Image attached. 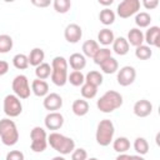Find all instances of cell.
<instances>
[{
  "label": "cell",
  "mask_w": 160,
  "mask_h": 160,
  "mask_svg": "<svg viewBox=\"0 0 160 160\" xmlns=\"http://www.w3.org/2000/svg\"><path fill=\"white\" fill-rule=\"evenodd\" d=\"M122 105V95L115 90H108L96 101V106L101 112L109 114Z\"/></svg>",
  "instance_id": "obj_1"
},
{
  "label": "cell",
  "mask_w": 160,
  "mask_h": 160,
  "mask_svg": "<svg viewBox=\"0 0 160 160\" xmlns=\"http://www.w3.org/2000/svg\"><path fill=\"white\" fill-rule=\"evenodd\" d=\"M48 144L58 152H60L61 155H68L71 154L75 149V141L65 136L62 134H59L56 131L51 132L48 136Z\"/></svg>",
  "instance_id": "obj_2"
},
{
  "label": "cell",
  "mask_w": 160,
  "mask_h": 160,
  "mask_svg": "<svg viewBox=\"0 0 160 160\" xmlns=\"http://www.w3.org/2000/svg\"><path fill=\"white\" fill-rule=\"evenodd\" d=\"M68 60L64 56H55L51 61V81L56 86H64L68 82Z\"/></svg>",
  "instance_id": "obj_3"
},
{
  "label": "cell",
  "mask_w": 160,
  "mask_h": 160,
  "mask_svg": "<svg viewBox=\"0 0 160 160\" xmlns=\"http://www.w3.org/2000/svg\"><path fill=\"white\" fill-rule=\"evenodd\" d=\"M0 138L4 145L12 146L19 140V131L16 124L9 118L0 120Z\"/></svg>",
  "instance_id": "obj_4"
},
{
  "label": "cell",
  "mask_w": 160,
  "mask_h": 160,
  "mask_svg": "<svg viewBox=\"0 0 160 160\" xmlns=\"http://www.w3.org/2000/svg\"><path fill=\"white\" fill-rule=\"evenodd\" d=\"M114 134H115V126L112 121L109 119H104L98 124L96 128V134H95L96 142L100 146H108L112 141Z\"/></svg>",
  "instance_id": "obj_5"
},
{
  "label": "cell",
  "mask_w": 160,
  "mask_h": 160,
  "mask_svg": "<svg viewBox=\"0 0 160 160\" xmlns=\"http://www.w3.org/2000/svg\"><path fill=\"white\" fill-rule=\"evenodd\" d=\"M30 139H31L30 149L34 152H42L46 149V146H48V135H46V131L41 126L32 128V130L30 132Z\"/></svg>",
  "instance_id": "obj_6"
},
{
  "label": "cell",
  "mask_w": 160,
  "mask_h": 160,
  "mask_svg": "<svg viewBox=\"0 0 160 160\" xmlns=\"http://www.w3.org/2000/svg\"><path fill=\"white\" fill-rule=\"evenodd\" d=\"M2 109L6 116L9 118H16L22 112V104L20 101V99L14 95V94H9L4 98V102H2Z\"/></svg>",
  "instance_id": "obj_7"
},
{
  "label": "cell",
  "mask_w": 160,
  "mask_h": 160,
  "mask_svg": "<svg viewBox=\"0 0 160 160\" xmlns=\"http://www.w3.org/2000/svg\"><path fill=\"white\" fill-rule=\"evenodd\" d=\"M11 88H12V91H14V95H16L19 99H28L30 96V85H29V80L25 75L20 74V75H16L12 80V84H11Z\"/></svg>",
  "instance_id": "obj_8"
},
{
  "label": "cell",
  "mask_w": 160,
  "mask_h": 160,
  "mask_svg": "<svg viewBox=\"0 0 160 160\" xmlns=\"http://www.w3.org/2000/svg\"><path fill=\"white\" fill-rule=\"evenodd\" d=\"M140 10V1L139 0H124L118 5V15L121 19H128L134 14H138Z\"/></svg>",
  "instance_id": "obj_9"
},
{
  "label": "cell",
  "mask_w": 160,
  "mask_h": 160,
  "mask_svg": "<svg viewBox=\"0 0 160 160\" xmlns=\"http://www.w3.org/2000/svg\"><path fill=\"white\" fill-rule=\"evenodd\" d=\"M135 78H136L135 69L132 66H130V65H126V66H122L118 71L116 80H118V84L120 86H129L135 81Z\"/></svg>",
  "instance_id": "obj_10"
},
{
  "label": "cell",
  "mask_w": 160,
  "mask_h": 160,
  "mask_svg": "<svg viewBox=\"0 0 160 160\" xmlns=\"http://www.w3.org/2000/svg\"><path fill=\"white\" fill-rule=\"evenodd\" d=\"M81 36H82V29L80 28V25L75 22L69 24L64 30V38L70 44H76L81 39Z\"/></svg>",
  "instance_id": "obj_11"
},
{
  "label": "cell",
  "mask_w": 160,
  "mask_h": 160,
  "mask_svg": "<svg viewBox=\"0 0 160 160\" xmlns=\"http://www.w3.org/2000/svg\"><path fill=\"white\" fill-rule=\"evenodd\" d=\"M44 124L48 130H59L64 125V116L58 111L49 112L44 119Z\"/></svg>",
  "instance_id": "obj_12"
},
{
  "label": "cell",
  "mask_w": 160,
  "mask_h": 160,
  "mask_svg": "<svg viewBox=\"0 0 160 160\" xmlns=\"http://www.w3.org/2000/svg\"><path fill=\"white\" fill-rule=\"evenodd\" d=\"M42 105L46 110H49L50 112L52 111H58L59 109H61L62 106V98L56 94V92H50L48 94L44 100H42Z\"/></svg>",
  "instance_id": "obj_13"
},
{
  "label": "cell",
  "mask_w": 160,
  "mask_h": 160,
  "mask_svg": "<svg viewBox=\"0 0 160 160\" xmlns=\"http://www.w3.org/2000/svg\"><path fill=\"white\" fill-rule=\"evenodd\" d=\"M132 111L138 118H146L152 112V104L146 99L138 100L134 104Z\"/></svg>",
  "instance_id": "obj_14"
},
{
  "label": "cell",
  "mask_w": 160,
  "mask_h": 160,
  "mask_svg": "<svg viewBox=\"0 0 160 160\" xmlns=\"http://www.w3.org/2000/svg\"><path fill=\"white\" fill-rule=\"evenodd\" d=\"M144 41H146L148 46L159 48L160 46V28L150 26L144 34Z\"/></svg>",
  "instance_id": "obj_15"
},
{
  "label": "cell",
  "mask_w": 160,
  "mask_h": 160,
  "mask_svg": "<svg viewBox=\"0 0 160 160\" xmlns=\"http://www.w3.org/2000/svg\"><path fill=\"white\" fill-rule=\"evenodd\" d=\"M68 65H70V68L74 71H81L86 66V59L82 54L74 52V54L70 55V58L68 60Z\"/></svg>",
  "instance_id": "obj_16"
},
{
  "label": "cell",
  "mask_w": 160,
  "mask_h": 160,
  "mask_svg": "<svg viewBox=\"0 0 160 160\" xmlns=\"http://www.w3.org/2000/svg\"><path fill=\"white\" fill-rule=\"evenodd\" d=\"M129 49H130V45L128 42V40L122 36H119V38H115L114 42H112V51L116 54V55H120V56H124L129 52Z\"/></svg>",
  "instance_id": "obj_17"
},
{
  "label": "cell",
  "mask_w": 160,
  "mask_h": 160,
  "mask_svg": "<svg viewBox=\"0 0 160 160\" xmlns=\"http://www.w3.org/2000/svg\"><path fill=\"white\" fill-rule=\"evenodd\" d=\"M126 40H128L129 45H132V46L138 48V46L142 45V42H144V32L138 28H132V29L129 30Z\"/></svg>",
  "instance_id": "obj_18"
},
{
  "label": "cell",
  "mask_w": 160,
  "mask_h": 160,
  "mask_svg": "<svg viewBox=\"0 0 160 160\" xmlns=\"http://www.w3.org/2000/svg\"><path fill=\"white\" fill-rule=\"evenodd\" d=\"M31 91L39 96V98H45L49 94V84L45 80H40V79H35L31 82Z\"/></svg>",
  "instance_id": "obj_19"
},
{
  "label": "cell",
  "mask_w": 160,
  "mask_h": 160,
  "mask_svg": "<svg viewBox=\"0 0 160 160\" xmlns=\"http://www.w3.org/2000/svg\"><path fill=\"white\" fill-rule=\"evenodd\" d=\"M28 59H29V65H32V66L36 68V66H39L40 64L44 62L45 52H44V50L40 49V48H34V49L30 51Z\"/></svg>",
  "instance_id": "obj_20"
},
{
  "label": "cell",
  "mask_w": 160,
  "mask_h": 160,
  "mask_svg": "<svg viewBox=\"0 0 160 160\" xmlns=\"http://www.w3.org/2000/svg\"><path fill=\"white\" fill-rule=\"evenodd\" d=\"M71 109H72V112L76 116H84V115H86L89 112L90 106H89V102L86 100H84V99H76L72 102Z\"/></svg>",
  "instance_id": "obj_21"
},
{
  "label": "cell",
  "mask_w": 160,
  "mask_h": 160,
  "mask_svg": "<svg viewBox=\"0 0 160 160\" xmlns=\"http://www.w3.org/2000/svg\"><path fill=\"white\" fill-rule=\"evenodd\" d=\"M100 49L99 46V42L95 41V40H86L82 46H81V50H82V55L84 56H88V58H94V55L98 52V50Z\"/></svg>",
  "instance_id": "obj_22"
},
{
  "label": "cell",
  "mask_w": 160,
  "mask_h": 160,
  "mask_svg": "<svg viewBox=\"0 0 160 160\" xmlns=\"http://www.w3.org/2000/svg\"><path fill=\"white\" fill-rule=\"evenodd\" d=\"M114 40H115L114 32H112V30H110L108 28H104L98 32V42L102 44L104 46H108V45L112 44Z\"/></svg>",
  "instance_id": "obj_23"
},
{
  "label": "cell",
  "mask_w": 160,
  "mask_h": 160,
  "mask_svg": "<svg viewBox=\"0 0 160 160\" xmlns=\"http://www.w3.org/2000/svg\"><path fill=\"white\" fill-rule=\"evenodd\" d=\"M112 148L116 152L124 154L130 149V140L125 136H119L118 139H115L112 141Z\"/></svg>",
  "instance_id": "obj_24"
},
{
  "label": "cell",
  "mask_w": 160,
  "mask_h": 160,
  "mask_svg": "<svg viewBox=\"0 0 160 160\" xmlns=\"http://www.w3.org/2000/svg\"><path fill=\"white\" fill-rule=\"evenodd\" d=\"M100 69L105 74H114L119 69V62H118V60L115 58L110 56L108 60H105L102 64H100Z\"/></svg>",
  "instance_id": "obj_25"
},
{
  "label": "cell",
  "mask_w": 160,
  "mask_h": 160,
  "mask_svg": "<svg viewBox=\"0 0 160 160\" xmlns=\"http://www.w3.org/2000/svg\"><path fill=\"white\" fill-rule=\"evenodd\" d=\"M102 80H104L102 75L100 74V71H96V70H91L85 75V82L94 85L96 88H99L102 84Z\"/></svg>",
  "instance_id": "obj_26"
},
{
  "label": "cell",
  "mask_w": 160,
  "mask_h": 160,
  "mask_svg": "<svg viewBox=\"0 0 160 160\" xmlns=\"http://www.w3.org/2000/svg\"><path fill=\"white\" fill-rule=\"evenodd\" d=\"M35 75H36V79H40V80L48 79L51 75V65L48 62L40 64L39 66L35 68Z\"/></svg>",
  "instance_id": "obj_27"
},
{
  "label": "cell",
  "mask_w": 160,
  "mask_h": 160,
  "mask_svg": "<svg viewBox=\"0 0 160 160\" xmlns=\"http://www.w3.org/2000/svg\"><path fill=\"white\" fill-rule=\"evenodd\" d=\"M99 20H100L101 24H104V25H106V26H108V25H111V24H114V21H115V12H114L112 10L105 8V9H102V10L100 11V14H99Z\"/></svg>",
  "instance_id": "obj_28"
},
{
  "label": "cell",
  "mask_w": 160,
  "mask_h": 160,
  "mask_svg": "<svg viewBox=\"0 0 160 160\" xmlns=\"http://www.w3.org/2000/svg\"><path fill=\"white\" fill-rule=\"evenodd\" d=\"M134 150L138 152V155H145L149 152V142L145 138H136L134 141Z\"/></svg>",
  "instance_id": "obj_29"
},
{
  "label": "cell",
  "mask_w": 160,
  "mask_h": 160,
  "mask_svg": "<svg viewBox=\"0 0 160 160\" xmlns=\"http://www.w3.org/2000/svg\"><path fill=\"white\" fill-rule=\"evenodd\" d=\"M12 38L8 34L0 35V54H6L12 49Z\"/></svg>",
  "instance_id": "obj_30"
},
{
  "label": "cell",
  "mask_w": 160,
  "mask_h": 160,
  "mask_svg": "<svg viewBox=\"0 0 160 160\" xmlns=\"http://www.w3.org/2000/svg\"><path fill=\"white\" fill-rule=\"evenodd\" d=\"M151 22V16L150 14H148L146 11H141V12H138L136 16H135V24L138 26V29L140 28H148Z\"/></svg>",
  "instance_id": "obj_31"
},
{
  "label": "cell",
  "mask_w": 160,
  "mask_h": 160,
  "mask_svg": "<svg viewBox=\"0 0 160 160\" xmlns=\"http://www.w3.org/2000/svg\"><path fill=\"white\" fill-rule=\"evenodd\" d=\"M68 81L72 85V86H81L85 82V75L81 71H71L68 75Z\"/></svg>",
  "instance_id": "obj_32"
},
{
  "label": "cell",
  "mask_w": 160,
  "mask_h": 160,
  "mask_svg": "<svg viewBox=\"0 0 160 160\" xmlns=\"http://www.w3.org/2000/svg\"><path fill=\"white\" fill-rule=\"evenodd\" d=\"M111 56V50L110 49H108V48H100L99 50H98V52L94 55V62L96 64V65H100V64H102L105 60H108L109 58Z\"/></svg>",
  "instance_id": "obj_33"
},
{
  "label": "cell",
  "mask_w": 160,
  "mask_h": 160,
  "mask_svg": "<svg viewBox=\"0 0 160 160\" xmlns=\"http://www.w3.org/2000/svg\"><path fill=\"white\" fill-rule=\"evenodd\" d=\"M12 65L19 69V70H24V69H28L29 66V59L25 54H16L14 58H12Z\"/></svg>",
  "instance_id": "obj_34"
},
{
  "label": "cell",
  "mask_w": 160,
  "mask_h": 160,
  "mask_svg": "<svg viewBox=\"0 0 160 160\" xmlns=\"http://www.w3.org/2000/svg\"><path fill=\"white\" fill-rule=\"evenodd\" d=\"M152 55V51H151V48L148 46V45H140L136 48L135 50V56L139 59V60H148L150 59Z\"/></svg>",
  "instance_id": "obj_35"
},
{
  "label": "cell",
  "mask_w": 160,
  "mask_h": 160,
  "mask_svg": "<svg viewBox=\"0 0 160 160\" xmlns=\"http://www.w3.org/2000/svg\"><path fill=\"white\" fill-rule=\"evenodd\" d=\"M98 94V88L94 85H90L88 82H84L81 85V95L84 99H92Z\"/></svg>",
  "instance_id": "obj_36"
},
{
  "label": "cell",
  "mask_w": 160,
  "mask_h": 160,
  "mask_svg": "<svg viewBox=\"0 0 160 160\" xmlns=\"http://www.w3.org/2000/svg\"><path fill=\"white\" fill-rule=\"evenodd\" d=\"M54 9L59 14H65L70 10L71 8V1L70 0H55L54 1Z\"/></svg>",
  "instance_id": "obj_37"
},
{
  "label": "cell",
  "mask_w": 160,
  "mask_h": 160,
  "mask_svg": "<svg viewBox=\"0 0 160 160\" xmlns=\"http://www.w3.org/2000/svg\"><path fill=\"white\" fill-rule=\"evenodd\" d=\"M86 159H88V152L82 148L74 149V151L71 152V160H86Z\"/></svg>",
  "instance_id": "obj_38"
},
{
  "label": "cell",
  "mask_w": 160,
  "mask_h": 160,
  "mask_svg": "<svg viewBox=\"0 0 160 160\" xmlns=\"http://www.w3.org/2000/svg\"><path fill=\"white\" fill-rule=\"evenodd\" d=\"M25 156L20 150H11L6 154V160H24Z\"/></svg>",
  "instance_id": "obj_39"
},
{
  "label": "cell",
  "mask_w": 160,
  "mask_h": 160,
  "mask_svg": "<svg viewBox=\"0 0 160 160\" xmlns=\"http://www.w3.org/2000/svg\"><path fill=\"white\" fill-rule=\"evenodd\" d=\"M142 5H144L145 9L151 10V9H155L159 5V1L158 0H144L142 1Z\"/></svg>",
  "instance_id": "obj_40"
},
{
  "label": "cell",
  "mask_w": 160,
  "mask_h": 160,
  "mask_svg": "<svg viewBox=\"0 0 160 160\" xmlns=\"http://www.w3.org/2000/svg\"><path fill=\"white\" fill-rule=\"evenodd\" d=\"M31 4L38 8H46L50 5V0H31Z\"/></svg>",
  "instance_id": "obj_41"
},
{
  "label": "cell",
  "mask_w": 160,
  "mask_h": 160,
  "mask_svg": "<svg viewBox=\"0 0 160 160\" xmlns=\"http://www.w3.org/2000/svg\"><path fill=\"white\" fill-rule=\"evenodd\" d=\"M9 71V64L5 60H0V76L5 75Z\"/></svg>",
  "instance_id": "obj_42"
},
{
  "label": "cell",
  "mask_w": 160,
  "mask_h": 160,
  "mask_svg": "<svg viewBox=\"0 0 160 160\" xmlns=\"http://www.w3.org/2000/svg\"><path fill=\"white\" fill-rule=\"evenodd\" d=\"M115 160H131V155H128L126 152H124V154L118 155Z\"/></svg>",
  "instance_id": "obj_43"
},
{
  "label": "cell",
  "mask_w": 160,
  "mask_h": 160,
  "mask_svg": "<svg viewBox=\"0 0 160 160\" xmlns=\"http://www.w3.org/2000/svg\"><path fill=\"white\" fill-rule=\"evenodd\" d=\"M114 2V0H99V4L100 5H104V6H109Z\"/></svg>",
  "instance_id": "obj_44"
},
{
  "label": "cell",
  "mask_w": 160,
  "mask_h": 160,
  "mask_svg": "<svg viewBox=\"0 0 160 160\" xmlns=\"http://www.w3.org/2000/svg\"><path fill=\"white\" fill-rule=\"evenodd\" d=\"M131 160H145L141 155H131Z\"/></svg>",
  "instance_id": "obj_45"
},
{
  "label": "cell",
  "mask_w": 160,
  "mask_h": 160,
  "mask_svg": "<svg viewBox=\"0 0 160 160\" xmlns=\"http://www.w3.org/2000/svg\"><path fill=\"white\" fill-rule=\"evenodd\" d=\"M51 160H66L64 156H54Z\"/></svg>",
  "instance_id": "obj_46"
},
{
  "label": "cell",
  "mask_w": 160,
  "mask_h": 160,
  "mask_svg": "<svg viewBox=\"0 0 160 160\" xmlns=\"http://www.w3.org/2000/svg\"><path fill=\"white\" fill-rule=\"evenodd\" d=\"M86 160H99L98 158H89V159H86Z\"/></svg>",
  "instance_id": "obj_47"
}]
</instances>
